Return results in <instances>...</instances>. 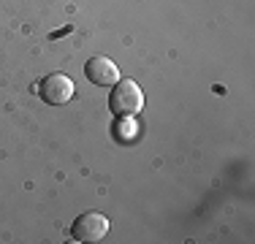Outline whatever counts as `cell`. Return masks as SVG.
<instances>
[{
	"label": "cell",
	"mask_w": 255,
	"mask_h": 244,
	"mask_svg": "<svg viewBox=\"0 0 255 244\" xmlns=\"http://www.w3.org/2000/svg\"><path fill=\"white\" fill-rule=\"evenodd\" d=\"M144 109V93L133 79L117 82L109 93V112L117 117H136Z\"/></svg>",
	"instance_id": "obj_1"
},
{
	"label": "cell",
	"mask_w": 255,
	"mask_h": 244,
	"mask_svg": "<svg viewBox=\"0 0 255 244\" xmlns=\"http://www.w3.org/2000/svg\"><path fill=\"white\" fill-rule=\"evenodd\" d=\"M109 234V217L101 212H84L74 220L71 225V236L74 242H101Z\"/></svg>",
	"instance_id": "obj_2"
},
{
	"label": "cell",
	"mask_w": 255,
	"mask_h": 244,
	"mask_svg": "<svg viewBox=\"0 0 255 244\" xmlns=\"http://www.w3.org/2000/svg\"><path fill=\"white\" fill-rule=\"evenodd\" d=\"M38 87L41 101L49 103V106H63L74 98V79L65 76V73H49Z\"/></svg>",
	"instance_id": "obj_3"
},
{
	"label": "cell",
	"mask_w": 255,
	"mask_h": 244,
	"mask_svg": "<svg viewBox=\"0 0 255 244\" xmlns=\"http://www.w3.org/2000/svg\"><path fill=\"white\" fill-rule=\"evenodd\" d=\"M84 76L98 87H114L120 82V68L109 57H90L84 65Z\"/></svg>",
	"instance_id": "obj_4"
},
{
	"label": "cell",
	"mask_w": 255,
	"mask_h": 244,
	"mask_svg": "<svg viewBox=\"0 0 255 244\" xmlns=\"http://www.w3.org/2000/svg\"><path fill=\"white\" fill-rule=\"evenodd\" d=\"M114 130H117V138L120 141H128V138H133L136 136V122H133L130 117H120V122H117V127H114Z\"/></svg>",
	"instance_id": "obj_5"
}]
</instances>
